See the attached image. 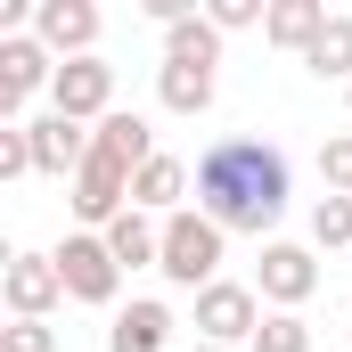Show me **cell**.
<instances>
[{"label":"cell","mask_w":352,"mask_h":352,"mask_svg":"<svg viewBox=\"0 0 352 352\" xmlns=\"http://www.w3.org/2000/svg\"><path fill=\"white\" fill-rule=\"evenodd\" d=\"M33 41L74 66V58H98V8L90 0H33Z\"/></svg>","instance_id":"7"},{"label":"cell","mask_w":352,"mask_h":352,"mask_svg":"<svg viewBox=\"0 0 352 352\" xmlns=\"http://www.w3.org/2000/svg\"><path fill=\"white\" fill-rule=\"evenodd\" d=\"M287 197H295L287 188V156L270 140H213L197 156V213H213L230 238H263L270 246Z\"/></svg>","instance_id":"1"},{"label":"cell","mask_w":352,"mask_h":352,"mask_svg":"<svg viewBox=\"0 0 352 352\" xmlns=\"http://www.w3.org/2000/svg\"><path fill=\"white\" fill-rule=\"evenodd\" d=\"M188 352H221V344H188Z\"/></svg>","instance_id":"25"},{"label":"cell","mask_w":352,"mask_h":352,"mask_svg":"<svg viewBox=\"0 0 352 352\" xmlns=\"http://www.w3.org/2000/svg\"><path fill=\"white\" fill-rule=\"evenodd\" d=\"M90 140H98L107 156H123L131 173H140L148 156H164V148H156V131H148V115H131V107H115V115H107V123H98Z\"/></svg>","instance_id":"16"},{"label":"cell","mask_w":352,"mask_h":352,"mask_svg":"<svg viewBox=\"0 0 352 352\" xmlns=\"http://www.w3.org/2000/svg\"><path fill=\"white\" fill-rule=\"evenodd\" d=\"M254 352H311V320L303 311H270L254 328Z\"/></svg>","instance_id":"20"},{"label":"cell","mask_w":352,"mask_h":352,"mask_svg":"<svg viewBox=\"0 0 352 352\" xmlns=\"http://www.w3.org/2000/svg\"><path fill=\"white\" fill-rule=\"evenodd\" d=\"M254 295H263L270 311H303V303L320 295V254L270 238V246H263V270H254Z\"/></svg>","instance_id":"5"},{"label":"cell","mask_w":352,"mask_h":352,"mask_svg":"<svg viewBox=\"0 0 352 352\" xmlns=\"http://www.w3.org/2000/svg\"><path fill=\"white\" fill-rule=\"evenodd\" d=\"M311 246L320 254H344L352 246V197H320L311 205Z\"/></svg>","instance_id":"19"},{"label":"cell","mask_w":352,"mask_h":352,"mask_svg":"<svg viewBox=\"0 0 352 352\" xmlns=\"http://www.w3.org/2000/svg\"><path fill=\"white\" fill-rule=\"evenodd\" d=\"M205 16H213L221 33H246V25H270V8H263V0H213Z\"/></svg>","instance_id":"24"},{"label":"cell","mask_w":352,"mask_h":352,"mask_svg":"<svg viewBox=\"0 0 352 352\" xmlns=\"http://www.w3.org/2000/svg\"><path fill=\"white\" fill-rule=\"evenodd\" d=\"M320 180H328V197H352V131L320 140Z\"/></svg>","instance_id":"21"},{"label":"cell","mask_w":352,"mask_h":352,"mask_svg":"<svg viewBox=\"0 0 352 352\" xmlns=\"http://www.w3.org/2000/svg\"><path fill=\"white\" fill-rule=\"evenodd\" d=\"M344 98H352V82H344Z\"/></svg>","instance_id":"26"},{"label":"cell","mask_w":352,"mask_h":352,"mask_svg":"<svg viewBox=\"0 0 352 352\" xmlns=\"http://www.w3.org/2000/svg\"><path fill=\"white\" fill-rule=\"evenodd\" d=\"M98 238H107V254L123 263V278H131V270H156V263H164V221H156V213H140V205H131V213H115Z\"/></svg>","instance_id":"12"},{"label":"cell","mask_w":352,"mask_h":352,"mask_svg":"<svg viewBox=\"0 0 352 352\" xmlns=\"http://www.w3.org/2000/svg\"><path fill=\"white\" fill-rule=\"evenodd\" d=\"M58 278H66V295L90 303V311H123V303H115V295H123V263L107 254L98 230H66V238H58Z\"/></svg>","instance_id":"3"},{"label":"cell","mask_w":352,"mask_h":352,"mask_svg":"<svg viewBox=\"0 0 352 352\" xmlns=\"http://www.w3.org/2000/svg\"><path fill=\"white\" fill-rule=\"evenodd\" d=\"M0 295H8V311H16V320H50L58 303H74V295H66V278H58V254H8Z\"/></svg>","instance_id":"8"},{"label":"cell","mask_w":352,"mask_h":352,"mask_svg":"<svg viewBox=\"0 0 352 352\" xmlns=\"http://www.w3.org/2000/svg\"><path fill=\"white\" fill-rule=\"evenodd\" d=\"M25 140H33V173L41 180H74L90 164V123H74V115H33Z\"/></svg>","instance_id":"10"},{"label":"cell","mask_w":352,"mask_h":352,"mask_svg":"<svg viewBox=\"0 0 352 352\" xmlns=\"http://www.w3.org/2000/svg\"><path fill=\"white\" fill-rule=\"evenodd\" d=\"M156 98H164V115H205L213 107V66H156Z\"/></svg>","instance_id":"17"},{"label":"cell","mask_w":352,"mask_h":352,"mask_svg":"<svg viewBox=\"0 0 352 352\" xmlns=\"http://www.w3.org/2000/svg\"><path fill=\"white\" fill-rule=\"evenodd\" d=\"M0 352H58V328L50 320H16V328H0Z\"/></svg>","instance_id":"23"},{"label":"cell","mask_w":352,"mask_h":352,"mask_svg":"<svg viewBox=\"0 0 352 352\" xmlns=\"http://www.w3.org/2000/svg\"><path fill=\"white\" fill-rule=\"evenodd\" d=\"M164 58L173 66H221V25L205 8H188L180 25H164Z\"/></svg>","instance_id":"15"},{"label":"cell","mask_w":352,"mask_h":352,"mask_svg":"<svg viewBox=\"0 0 352 352\" xmlns=\"http://www.w3.org/2000/svg\"><path fill=\"white\" fill-rule=\"evenodd\" d=\"M263 295L254 287H238V278H213L205 295H197V344H254V328H263Z\"/></svg>","instance_id":"4"},{"label":"cell","mask_w":352,"mask_h":352,"mask_svg":"<svg viewBox=\"0 0 352 352\" xmlns=\"http://www.w3.org/2000/svg\"><path fill=\"white\" fill-rule=\"evenodd\" d=\"M320 33H328V0H270L263 41L295 50V58H311V41H320Z\"/></svg>","instance_id":"14"},{"label":"cell","mask_w":352,"mask_h":352,"mask_svg":"<svg viewBox=\"0 0 352 352\" xmlns=\"http://www.w3.org/2000/svg\"><path fill=\"white\" fill-rule=\"evenodd\" d=\"M107 352H173V303L131 295V303L107 320Z\"/></svg>","instance_id":"11"},{"label":"cell","mask_w":352,"mask_h":352,"mask_svg":"<svg viewBox=\"0 0 352 352\" xmlns=\"http://www.w3.org/2000/svg\"><path fill=\"white\" fill-rule=\"evenodd\" d=\"M188 188H197V173H188L180 156H148V164H140V180H131V205H140V213H156V221H173Z\"/></svg>","instance_id":"13"},{"label":"cell","mask_w":352,"mask_h":352,"mask_svg":"<svg viewBox=\"0 0 352 352\" xmlns=\"http://www.w3.org/2000/svg\"><path fill=\"white\" fill-rule=\"evenodd\" d=\"M50 115H74V123H107L115 115V66L107 58H74V66H58V82H50Z\"/></svg>","instance_id":"6"},{"label":"cell","mask_w":352,"mask_h":352,"mask_svg":"<svg viewBox=\"0 0 352 352\" xmlns=\"http://www.w3.org/2000/svg\"><path fill=\"white\" fill-rule=\"evenodd\" d=\"M58 82V58L33 41V33H0V115L16 123V107L33 98V90Z\"/></svg>","instance_id":"9"},{"label":"cell","mask_w":352,"mask_h":352,"mask_svg":"<svg viewBox=\"0 0 352 352\" xmlns=\"http://www.w3.org/2000/svg\"><path fill=\"white\" fill-rule=\"evenodd\" d=\"M320 82H352V16H328V33L311 41V58H303Z\"/></svg>","instance_id":"18"},{"label":"cell","mask_w":352,"mask_h":352,"mask_svg":"<svg viewBox=\"0 0 352 352\" xmlns=\"http://www.w3.org/2000/svg\"><path fill=\"white\" fill-rule=\"evenodd\" d=\"M33 173V140H25V123H0V180H25Z\"/></svg>","instance_id":"22"},{"label":"cell","mask_w":352,"mask_h":352,"mask_svg":"<svg viewBox=\"0 0 352 352\" xmlns=\"http://www.w3.org/2000/svg\"><path fill=\"white\" fill-rule=\"evenodd\" d=\"M221 246H230V230L213 221V213H197V205H180L173 221H164V278L188 287V295H205L213 278H221Z\"/></svg>","instance_id":"2"}]
</instances>
